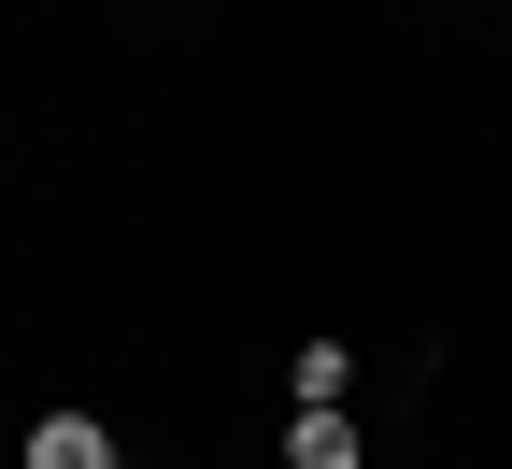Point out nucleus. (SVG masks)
<instances>
[{
    "mask_svg": "<svg viewBox=\"0 0 512 469\" xmlns=\"http://www.w3.org/2000/svg\"><path fill=\"white\" fill-rule=\"evenodd\" d=\"M285 413H356V342H328V327H313V342L285 356Z\"/></svg>",
    "mask_w": 512,
    "mask_h": 469,
    "instance_id": "obj_2",
    "label": "nucleus"
},
{
    "mask_svg": "<svg viewBox=\"0 0 512 469\" xmlns=\"http://www.w3.org/2000/svg\"><path fill=\"white\" fill-rule=\"evenodd\" d=\"M15 469H128V441H114L100 413H29V441H15Z\"/></svg>",
    "mask_w": 512,
    "mask_h": 469,
    "instance_id": "obj_1",
    "label": "nucleus"
},
{
    "mask_svg": "<svg viewBox=\"0 0 512 469\" xmlns=\"http://www.w3.org/2000/svg\"><path fill=\"white\" fill-rule=\"evenodd\" d=\"M285 469H370V427L356 413H285Z\"/></svg>",
    "mask_w": 512,
    "mask_h": 469,
    "instance_id": "obj_3",
    "label": "nucleus"
}]
</instances>
